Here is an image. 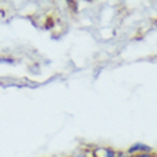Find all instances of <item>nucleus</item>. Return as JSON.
Instances as JSON below:
<instances>
[{
	"instance_id": "1",
	"label": "nucleus",
	"mask_w": 157,
	"mask_h": 157,
	"mask_svg": "<svg viewBox=\"0 0 157 157\" xmlns=\"http://www.w3.org/2000/svg\"><path fill=\"white\" fill-rule=\"evenodd\" d=\"M136 150H139V151H149L150 147H147V146H144V144H139V143H137V144H134L132 149H130V153L136 151Z\"/></svg>"
},
{
	"instance_id": "2",
	"label": "nucleus",
	"mask_w": 157,
	"mask_h": 157,
	"mask_svg": "<svg viewBox=\"0 0 157 157\" xmlns=\"http://www.w3.org/2000/svg\"><path fill=\"white\" fill-rule=\"evenodd\" d=\"M0 63H9V64H12L13 59H0Z\"/></svg>"
},
{
	"instance_id": "3",
	"label": "nucleus",
	"mask_w": 157,
	"mask_h": 157,
	"mask_svg": "<svg viewBox=\"0 0 157 157\" xmlns=\"http://www.w3.org/2000/svg\"><path fill=\"white\" fill-rule=\"evenodd\" d=\"M106 157H116V154L113 151H106Z\"/></svg>"
},
{
	"instance_id": "4",
	"label": "nucleus",
	"mask_w": 157,
	"mask_h": 157,
	"mask_svg": "<svg viewBox=\"0 0 157 157\" xmlns=\"http://www.w3.org/2000/svg\"><path fill=\"white\" fill-rule=\"evenodd\" d=\"M137 157H151V156H149V154H140V156H137Z\"/></svg>"
},
{
	"instance_id": "5",
	"label": "nucleus",
	"mask_w": 157,
	"mask_h": 157,
	"mask_svg": "<svg viewBox=\"0 0 157 157\" xmlns=\"http://www.w3.org/2000/svg\"><path fill=\"white\" fill-rule=\"evenodd\" d=\"M75 157H87L86 154H77V156H75Z\"/></svg>"
}]
</instances>
